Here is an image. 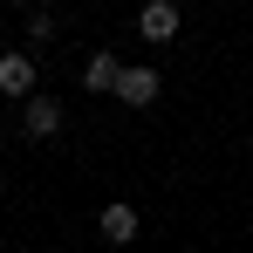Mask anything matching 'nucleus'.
<instances>
[{"mask_svg":"<svg viewBox=\"0 0 253 253\" xmlns=\"http://www.w3.org/2000/svg\"><path fill=\"white\" fill-rule=\"evenodd\" d=\"M0 96L35 103V55H0Z\"/></svg>","mask_w":253,"mask_h":253,"instance_id":"1","label":"nucleus"},{"mask_svg":"<svg viewBox=\"0 0 253 253\" xmlns=\"http://www.w3.org/2000/svg\"><path fill=\"white\" fill-rule=\"evenodd\" d=\"M137 35H144V42H158V48H165L171 35H178V7H171V0H151V7L137 14Z\"/></svg>","mask_w":253,"mask_h":253,"instance_id":"2","label":"nucleus"},{"mask_svg":"<svg viewBox=\"0 0 253 253\" xmlns=\"http://www.w3.org/2000/svg\"><path fill=\"white\" fill-rule=\"evenodd\" d=\"M117 103H130V110L158 103V69H124V83H117Z\"/></svg>","mask_w":253,"mask_h":253,"instance_id":"3","label":"nucleus"},{"mask_svg":"<svg viewBox=\"0 0 253 253\" xmlns=\"http://www.w3.org/2000/svg\"><path fill=\"white\" fill-rule=\"evenodd\" d=\"M21 124H28V137H55V130H62V103H55V96H35V103L21 110Z\"/></svg>","mask_w":253,"mask_h":253,"instance_id":"4","label":"nucleus"},{"mask_svg":"<svg viewBox=\"0 0 253 253\" xmlns=\"http://www.w3.org/2000/svg\"><path fill=\"white\" fill-rule=\"evenodd\" d=\"M117 83H124V62H117V55H89V69H83V89H96V96L110 89V96H117Z\"/></svg>","mask_w":253,"mask_h":253,"instance_id":"5","label":"nucleus"},{"mask_svg":"<svg viewBox=\"0 0 253 253\" xmlns=\"http://www.w3.org/2000/svg\"><path fill=\"white\" fill-rule=\"evenodd\" d=\"M96 226H103V240H110V247H124V240H137V206H103Z\"/></svg>","mask_w":253,"mask_h":253,"instance_id":"6","label":"nucleus"},{"mask_svg":"<svg viewBox=\"0 0 253 253\" xmlns=\"http://www.w3.org/2000/svg\"><path fill=\"white\" fill-rule=\"evenodd\" d=\"M28 35H35V42H48V35H55V14H48V7H35V14H28Z\"/></svg>","mask_w":253,"mask_h":253,"instance_id":"7","label":"nucleus"}]
</instances>
